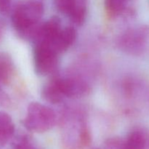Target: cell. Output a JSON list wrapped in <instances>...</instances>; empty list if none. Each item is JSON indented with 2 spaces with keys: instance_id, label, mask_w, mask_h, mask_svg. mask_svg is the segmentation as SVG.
Here are the masks:
<instances>
[{
  "instance_id": "cell-1",
  "label": "cell",
  "mask_w": 149,
  "mask_h": 149,
  "mask_svg": "<svg viewBox=\"0 0 149 149\" xmlns=\"http://www.w3.org/2000/svg\"><path fill=\"white\" fill-rule=\"evenodd\" d=\"M43 14L44 5L41 1H28L15 7L12 22L21 37L33 40Z\"/></svg>"
},
{
  "instance_id": "cell-2",
  "label": "cell",
  "mask_w": 149,
  "mask_h": 149,
  "mask_svg": "<svg viewBox=\"0 0 149 149\" xmlns=\"http://www.w3.org/2000/svg\"><path fill=\"white\" fill-rule=\"evenodd\" d=\"M56 121V114L51 108L38 102H33L28 107L23 124L31 132L42 133L52 129Z\"/></svg>"
},
{
  "instance_id": "cell-3",
  "label": "cell",
  "mask_w": 149,
  "mask_h": 149,
  "mask_svg": "<svg viewBox=\"0 0 149 149\" xmlns=\"http://www.w3.org/2000/svg\"><path fill=\"white\" fill-rule=\"evenodd\" d=\"M149 43V27L140 26L128 30L120 39V46L123 50L131 55H141Z\"/></svg>"
},
{
  "instance_id": "cell-4",
  "label": "cell",
  "mask_w": 149,
  "mask_h": 149,
  "mask_svg": "<svg viewBox=\"0 0 149 149\" xmlns=\"http://www.w3.org/2000/svg\"><path fill=\"white\" fill-rule=\"evenodd\" d=\"M58 55L48 45L34 44L33 62L36 73L40 75H48L56 71Z\"/></svg>"
},
{
  "instance_id": "cell-5",
  "label": "cell",
  "mask_w": 149,
  "mask_h": 149,
  "mask_svg": "<svg viewBox=\"0 0 149 149\" xmlns=\"http://www.w3.org/2000/svg\"><path fill=\"white\" fill-rule=\"evenodd\" d=\"M61 27V19L52 16L43 23H40L33 41L34 44H49L59 33Z\"/></svg>"
},
{
  "instance_id": "cell-6",
  "label": "cell",
  "mask_w": 149,
  "mask_h": 149,
  "mask_svg": "<svg viewBox=\"0 0 149 149\" xmlns=\"http://www.w3.org/2000/svg\"><path fill=\"white\" fill-rule=\"evenodd\" d=\"M59 82L65 97H79L90 92L88 84L79 78H59Z\"/></svg>"
},
{
  "instance_id": "cell-7",
  "label": "cell",
  "mask_w": 149,
  "mask_h": 149,
  "mask_svg": "<svg viewBox=\"0 0 149 149\" xmlns=\"http://www.w3.org/2000/svg\"><path fill=\"white\" fill-rule=\"evenodd\" d=\"M77 39V31L74 27H65L61 29L55 39L49 44H45L48 45L53 51H55L58 55L66 51L71 45L74 44Z\"/></svg>"
},
{
  "instance_id": "cell-8",
  "label": "cell",
  "mask_w": 149,
  "mask_h": 149,
  "mask_svg": "<svg viewBox=\"0 0 149 149\" xmlns=\"http://www.w3.org/2000/svg\"><path fill=\"white\" fill-rule=\"evenodd\" d=\"M42 97L52 104L61 103L65 98L59 82V77L51 79L44 86L42 92Z\"/></svg>"
},
{
  "instance_id": "cell-9",
  "label": "cell",
  "mask_w": 149,
  "mask_h": 149,
  "mask_svg": "<svg viewBox=\"0 0 149 149\" xmlns=\"http://www.w3.org/2000/svg\"><path fill=\"white\" fill-rule=\"evenodd\" d=\"M15 125L11 116L7 113L0 111V145L7 144L15 133Z\"/></svg>"
},
{
  "instance_id": "cell-10",
  "label": "cell",
  "mask_w": 149,
  "mask_h": 149,
  "mask_svg": "<svg viewBox=\"0 0 149 149\" xmlns=\"http://www.w3.org/2000/svg\"><path fill=\"white\" fill-rule=\"evenodd\" d=\"M146 138L145 134L139 130L131 132L125 141H123L121 149H145Z\"/></svg>"
},
{
  "instance_id": "cell-11",
  "label": "cell",
  "mask_w": 149,
  "mask_h": 149,
  "mask_svg": "<svg viewBox=\"0 0 149 149\" xmlns=\"http://www.w3.org/2000/svg\"><path fill=\"white\" fill-rule=\"evenodd\" d=\"M86 0H54L57 10L65 15L70 17L77 7Z\"/></svg>"
},
{
  "instance_id": "cell-12",
  "label": "cell",
  "mask_w": 149,
  "mask_h": 149,
  "mask_svg": "<svg viewBox=\"0 0 149 149\" xmlns=\"http://www.w3.org/2000/svg\"><path fill=\"white\" fill-rule=\"evenodd\" d=\"M127 0H105V7L110 16H116L122 14L126 9Z\"/></svg>"
},
{
  "instance_id": "cell-13",
  "label": "cell",
  "mask_w": 149,
  "mask_h": 149,
  "mask_svg": "<svg viewBox=\"0 0 149 149\" xmlns=\"http://www.w3.org/2000/svg\"><path fill=\"white\" fill-rule=\"evenodd\" d=\"M13 63L10 58L0 54V82L4 83L8 81L13 74Z\"/></svg>"
},
{
  "instance_id": "cell-14",
  "label": "cell",
  "mask_w": 149,
  "mask_h": 149,
  "mask_svg": "<svg viewBox=\"0 0 149 149\" xmlns=\"http://www.w3.org/2000/svg\"><path fill=\"white\" fill-rule=\"evenodd\" d=\"M15 149H39L29 137L22 136L15 145Z\"/></svg>"
},
{
  "instance_id": "cell-15",
  "label": "cell",
  "mask_w": 149,
  "mask_h": 149,
  "mask_svg": "<svg viewBox=\"0 0 149 149\" xmlns=\"http://www.w3.org/2000/svg\"><path fill=\"white\" fill-rule=\"evenodd\" d=\"M123 140L118 137L108 138L100 149H121Z\"/></svg>"
},
{
  "instance_id": "cell-16",
  "label": "cell",
  "mask_w": 149,
  "mask_h": 149,
  "mask_svg": "<svg viewBox=\"0 0 149 149\" xmlns=\"http://www.w3.org/2000/svg\"><path fill=\"white\" fill-rule=\"evenodd\" d=\"M12 0H0V14L5 15L10 11Z\"/></svg>"
},
{
  "instance_id": "cell-17",
  "label": "cell",
  "mask_w": 149,
  "mask_h": 149,
  "mask_svg": "<svg viewBox=\"0 0 149 149\" xmlns=\"http://www.w3.org/2000/svg\"><path fill=\"white\" fill-rule=\"evenodd\" d=\"M4 23L2 20L0 19V39L2 36L3 33H4Z\"/></svg>"
}]
</instances>
